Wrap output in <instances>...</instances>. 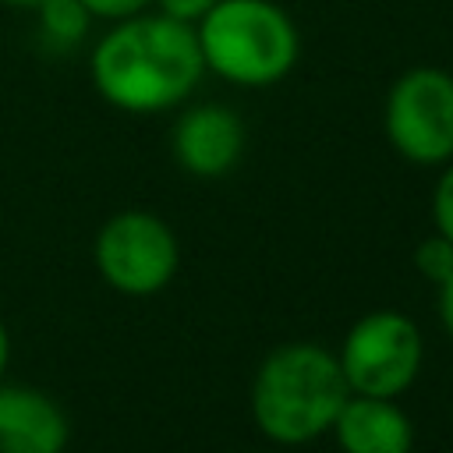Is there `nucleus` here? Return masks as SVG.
<instances>
[{
    "label": "nucleus",
    "mask_w": 453,
    "mask_h": 453,
    "mask_svg": "<svg viewBox=\"0 0 453 453\" xmlns=\"http://www.w3.org/2000/svg\"><path fill=\"white\" fill-rule=\"evenodd\" d=\"M71 421L64 407L35 386L0 382V453H64Z\"/></svg>",
    "instance_id": "obj_8"
},
{
    "label": "nucleus",
    "mask_w": 453,
    "mask_h": 453,
    "mask_svg": "<svg viewBox=\"0 0 453 453\" xmlns=\"http://www.w3.org/2000/svg\"><path fill=\"white\" fill-rule=\"evenodd\" d=\"M244 120L223 106V103H195L188 106L170 131V152L173 163L198 177V180H219L226 177L241 156H244Z\"/></svg>",
    "instance_id": "obj_7"
},
{
    "label": "nucleus",
    "mask_w": 453,
    "mask_h": 453,
    "mask_svg": "<svg viewBox=\"0 0 453 453\" xmlns=\"http://www.w3.org/2000/svg\"><path fill=\"white\" fill-rule=\"evenodd\" d=\"M329 432L340 453H411L414 449V425L403 414V407L389 396L350 393Z\"/></svg>",
    "instance_id": "obj_9"
},
{
    "label": "nucleus",
    "mask_w": 453,
    "mask_h": 453,
    "mask_svg": "<svg viewBox=\"0 0 453 453\" xmlns=\"http://www.w3.org/2000/svg\"><path fill=\"white\" fill-rule=\"evenodd\" d=\"M202 74L205 64L195 25L159 11L113 21L88 53V78L99 99L134 117L180 106L198 88Z\"/></svg>",
    "instance_id": "obj_1"
},
{
    "label": "nucleus",
    "mask_w": 453,
    "mask_h": 453,
    "mask_svg": "<svg viewBox=\"0 0 453 453\" xmlns=\"http://www.w3.org/2000/svg\"><path fill=\"white\" fill-rule=\"evenodd\" d=\"M202 64L226 85L269 88L301 60V32L276 0H219L195 21Z\"/></svg>",
    "instance_id": "obj_3"
},
{
    "label": "nucleus",
    "mask_w": 453,
    "mask_h": 453,
    "mask_svg": "<svg viewBox=\"0 0 453 453\" xmlns=\"http://www.w3.org/2000/svg\"><path fill=\"white\" fill-rule=\"evenodd\" d=\"M152 4H156V11H159V14L195 25V21H198L212 4H219V0H152Z\"/></svg>",
    "instance_id": "obj_14"
},
{
    "label": "nucleus",
    "mask_w": 453,
    "mask_h": 453,
    "mask_svg": "<svg viewBox=\"0 0 453 453\" xmlns=\"http://www.w3.org/2000/svg\"><path fill=\"white\" fill-rule=\"evenodd\" d=\"M4 7H18V11H35L42 0H0Z\"/></svg>",
    "instance_id": "obj_17"
},
{
    "label": "nucleus",
    "mask_w": 453,
    "mask_h": 453,
    "mask_svg": "<svg viewBox=\"0 0 453 453\" xmlns=\"http://www.w3.org/2000/svg\"><path fill=\"white\" fill-rule=\"evenodd\" d=\"M421 357H425L421 329L414 319H407L396 308H379L361 315L347 329L336 350L350 393L389 396V400H396L414 386L421 372Z\"/></svg>",
    "instance_id": "obj_5"
},
{
    "label": "nucleus",
    "mask_w": 453,
    "mask_h": 453,
    "mask_svg": "<svg viewBox=\"0 0 453 453\" xmlns=\"http://www.w3.org/2000/svg\"><path fill=\"white\" fill-rule=\"evenodd\" d=\"M96 269L124 297L159 294L180 265V244L166 219L145 209L110 216L96 234Z\"/></svg>",
    "instance_id": "obj_6"
},
{
    "label": "nucleus",
    "mask_w": 453,
    "mask_h": 453,
    "mask_svg": "<svg viewBox=\"0 0 453 453\" xmlns=\"http://www.w3.org/2000/svg\"><path fill=\"white\" fill-rule=\"evenodd\" d=\"M85 4V11L96 18V21H124V18H131V14H142V11H149V4L152 0H81Z\"/></svg>",
    "instance_id": "obj_13"
},
{
    "label": "nucleus",
    "mask_w": 453,
    "mask_h": 453,
    "mask_svg": "<svg viewBox=\"0 0 453 453\" xmlns=\"http://www.w3.org/2000/svg\"><path fill=\"white\" fill-rule=\"evenodd\" d=\"M432 223H435V234L453 241V159L442 163V173L432 188Z\"/></svg>",
    "instance_id": "obj_12"
},
{
    "label": "nucleus",
    "mask_w": 453,
    "mask_h": 453,
    "mask_svg": "<svg viewBox=\"0 0 453 453\" xmlns=\"http://www.w3.org/2000/svg\"><path fill=\"white\" fill-rule=\"evenodd\" d=\"M435 290H439V319H442V326H446V333L453 340V276L446 283H439Z\"/></svg>",
    "instance_id": "obj_15"
},
{
    "label": "nucleus",
    "mask_w": 453,
    "mask_h": 453,
    "mask_svg": "<svg viewBox=\"0 0 453 453\" xmlns=\"http://www.w3.org/2000/svg\"><path fill=\"white\" fill-rule=\"evenodd\" d=\"M350 396L333 350L297 340L269 350L251 379V418L276 446H304L326 435Z\"/></svg>",
    "instance_id": "obj_2"
},
{
    "label": "nucleus",
    "mask_w": 453,
    "mask_h": 453,
    "mask_svg": "<svg viewBox=\"0 0 453 453\" xmlns=\"http://www.w3.org/2000/svg\"><path fill=\"white\" fill-rule=\"evenodd\" d=\"M414 265L418 273L428 280V283H446L453 276V241L442 237V234H432L425 237L418 248H414Z\"/></svg>",
    "instance_id": "obj_11"
},
{
    "label": "nucleus",
    "mask_w": 453,
    "mask_h": 453,
    "mask_svg": "<svg viewBox=\"0 0 453 453\" xmlns=\"http://www.w3.org/2000/svg\"><path fill=\"white\" fill-rule=\"evenodd\" d=\"M382 131L396 156L418 166L453 159V74L418 64L396 74L382 99Z\"/></svg>",
    "instance_id": "obj_4"
},
{
    "label": "nucleus",
    "mask_w": 453,
    "mask_h": 453,
    "mask_svg": "<svg viewBox=\"0 0 453 453\" xmlns=\"http://www.w3.org/2000/svg\"><path fill=\"white\" fill-rule=\"evenodd\" d=\"M7 361H11V336H7V326L0 322V379L7 372Z\"/></svg>",
    "instance_id": "obj_16"
},
{
    "label": "nucleus",
    "mask_w": 453,
    "mask_h": 453,
    "mask_svg": "<svg viewBox=\"0 0 453 453\" xmlns=\"http://www.w3.org/2000/svg\"><path fill=\"white\" fill-rule=\"evenodd\" d=\"M92 14L85 11L81 0H42L35 7V28H39V39L46 42V50H74L78 42L88 39L92 32Z\"/></svg>",
    "instance_id": "obj_10"
}]
</instances>
